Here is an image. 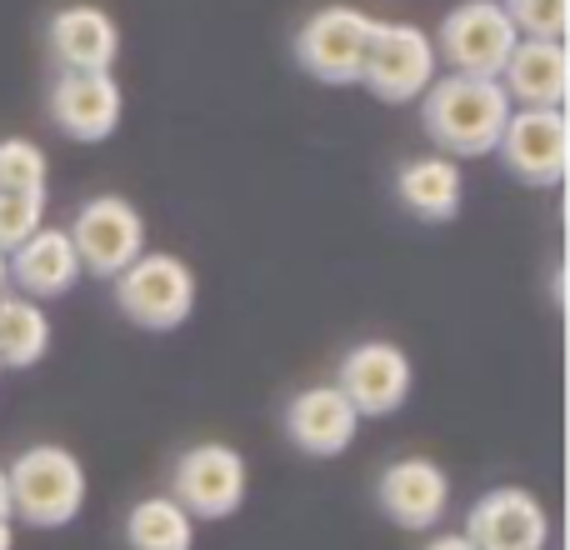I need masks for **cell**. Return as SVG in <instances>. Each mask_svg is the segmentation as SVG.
I'll return each mask as SVG.
<instances>
[{
	"label": "cell",
	"instance_id": "cell-8",
	"mask_svg": "<svg viewBox=\"0 0 570 550\" xmlns=\"http://www.w3.org/2000/svg\"><path fill=\"white\" fill-rule=\"evenodd\" d=\"M46 116L76 146H100V140H110L120 130L126 90H120L116 70H56Z\"/></svg>",
	"mask_w": 570,
	"mask_h": 550
},
{
	"label": "cell",
	"instance_id": "cell-22",
	"mask_svg": "<svg viewBox=\"0 0 570 550\" xmlns=\"http://www.w3.org/2000/svg\"><path fill=\"white\" fill-rule=\"evenodd\" d=\"M515 36L531 40H566L570 30V0H501Z\"/></svg>",
	"mask_w": 570,
	"mask_h": 550
},
{
	"label": "cell",
	"instance_id": "cell-6",
	"mask_svg": "<svg viewBox=\"0 0 570 550\" xmlns=\"http://www.w3.org/2000/svg\"><path fill=\"white\" fill-rule=\"evenodd\" d=\"M505 176L531 190H556L570 170V120L556 106H515L495 140Z\"/></svg>",
	"mask_w": 570,
	"mask_h": 550
},
{
	"label": "cell",
	"instance_id": "cell-16",
	"mask_svg": "<svg viewBox=\"0 0 570 550\" xmlns=\"http://www.w3.org/2000/svg\"><path fill=\"white\" fill-rule=\"evenodd\" d=\"M46 50L56 70H116L120 26L100 6H60L46 26Z\"/></svg>",
	"mask_w": 570,
	"mask_h": 550
},
{
	"label": "cell",
	"instance_id": "cell-11",
	"mask_svg": "<svg viewBox=\"0 0 570 550\" xmlns=\"http://www.w3.org/2000/svg\"><path fill=\"white\" fill-rule=\"evenodd\" d=\"M335 391L355 405V415L385 421L395 415L415 391V365L395 341H361L335 365Z\"/></svg>",
	"mask_w": 570,
	"mask_h": 550
},
{
	"label": "cell",
	"instance_id": "cell-9",
	"mask_svg": "<svg viewBox=\"0 0 570 550\" xmlns=\"http://www.w3.org/2000/svg\"><path fill=\"white\" fill-rule=\"evenodd\" d=\"M515 26L501 0H461L435 30V60H445L461 76H495L501 80L505 56L515 50Z\"/></svg>",
	"mask_w": 570,
	"mask_h": 550
},
{
	"label": "cell",
	"instance_id": "cell-5",
	"mask_svg": "<svg viewBox=\"0 0 570 550\" xmlns=\"http://www.w3.org/2000/svg\"><path fill=\"white\" fill-rule=\"evenodd\" d=\"M246 455L226 441H200L186 445L170 465V501L190 515V521H226L246 505Z\"/></svg>",
	"mask_w": 570,
	"mask_h": 550
},
{
	"label": "cell",
	"instance_id": "cell-26",
	"mask_svg": "<svg viewBox=\"0 0 570 550\" xmlns=\"http://www.w3.org/2000/svg\"><path fill=\"white\" fill-rule=\"evenodd\" d=\"M10 291V275H6V256H0V295Z\"/></svg>",
	"mask_w": 570,
	"mask_h": 550
},
{
	"label": "cell",
	"instance_id": "cell-17",
	"mask_svg": "<svg viewBox=\"0 0 570 550\" xmlns=\"http://www.w3.org/2000/svg\"><path fill=\"white\" fill-rule=\"evenodd\" d=\"M501 86L511 96V106H556L566 110L570 96V56L566 40H531L521 36L515 50L501 66Z\"/></svg>",
	"mask_w": 570,
	"mask_h": 550
},
{
	"label": "cell",
	"instance_id": "cell-7",
	"mask_svg": "<svg viewBox=\"0 0 570 550\" xmlns=\"http://www.w3.org/2000/svg\"><path fill=\"white\" fill-rule=\"evenodd\" d=\"M371 26L375 20L355 6H325L315 16L301 20L291 40L295 66L321 86H361V66H365V46H371Z\"/></svg>",
	"mask_w": 570,
	"mask_h": 550
},
{
	"label": "cell",
	"instance_id": "cell-3",
	"mask_svg": "<svg viewBox=\"0 0 570 550\" xmlns=\"http://www.w3.org/2000/svg\"><path fill=\"white\" fill-rule=\"evenodd\" d=\"M110 301H116V311L126 315L136 331L170 335L196 311V271L180 256H170V251H156V256L140 251V256L110 281Z\"/></svg>",
	"mask_w": 570,
	"mask_h": 550
},
{
	"label": "cell",
	"instance_id": "cell-12",
	"mask_svg": "<svg viewBox=\"0 0 570 550\" xmlns=\"http://www.w3.org/2000/svg\"><path fill=\"white\" fill-rule=\"evenodd\" d=\"M375 505L401 531H435L451 511V475L431 455H405L375 475Z\"/></svg>",
	"mask_w": 570,
	"mask_h": 550
},
{
	"label": "cell",
	"instance_id": "cell-15",
	"mask_svg": "<svg viewBox=\"0 0 570 550\" xmlns=\"http://www.w3.org/2000/svg\"><path fill=\"white\" fill-rule=\"evenodd\" d=\"M6 275H10V291L30 295V301H60L80 285V256L70 246V230L60 226H40L36 236H26L16 251L6 256Z\"/></svg>",
	"mask_w": 570,
	"mask_h": 550
},
{
	"label": "cell",
	"instance_id": "cell-23",
	"mask_svg": "<svg viewBox=\"0 0 570 550\" xmlns=\"http://www.w3.org/2000/svg\"><path fill=\"white\" fill-rule=\"evenodd\" d=\"M46 226V196H16V190H0V256L20 246L26 236Z\"/></svg>",
	"mask_w": 570,
	"mask_h": 550
},
{
	"label": "cell",
	"instance_id": "cell-19",
	"mask_svg": "<svg viewBox=\"0 0 570 550\" xmlns=\"http://www.w3.org/2000/svg\"><path fill=\"white\" fill-rule=\"evenodd\" d=\"M50 351V315L30 295H0V371H30Z\"/></svg>",
	"mask_w": 570,
	"mask_h": 550
},
{
	"label": "cell",
	"instance_id": "cell-24",
	"mask_svg": "<svg viewBox=\"0 0 570 550\" xmlns=\"http://www.w3.org/2000/svg\"><path fill=\"white\" fill-rule=\"evenodd\" d=\"M421 550H475V546H471V536L461 531V536H431Z\"/></svg>",
	"mask_w": 570,
	"mask_h": 550
},
{
	"label": "cell",
	"instance_id": "cell-14",
	"mask_svg": "<svg viewBox=\"0 0 570 550\" xmlns=\"http://www.w3.org/2000/svg\"><path fill=\"white\" fill-rule=\"evenodd\" d=\"M281 431H285V441H291L301 455H311V461H335V455H345L355 445L361 415H355V405L335 391V381L305 385V391H295L291 401H285Z\"/></svg>",
	"mask_w": 570,
	"mask_h": 550
},
{
	"label": "cell",
	"instance_id": "cell-4",
	"mask_svg": "<svg viewBox=\"0 0 570 550\" xmlns=\"http://www.w3.org/2000/svg\"><path fill=\"white\" fill-rule=\"evenodd\" d=\"M441 60H435V40L411 20H375L371 46H365L361 86L385 106H411L425 96L435 80Z\"/></svg>",
	"mask_w": 570,
	"mask_h": 550
},
{
	"label": "cell",
	"instance_id": "cell-1",
	"mask_svg": "<svg viewBox=\"0 0 570 550\" xmlns=\"http://www.w3.org/2000/svg\"><path fill=\"white\" fill-rule=\"evenodd\" d=\"M511 96L495 76H435L421 96V130L441 156L451 160H481L495 156L505 120H511Z\"/></svg>",
	"mask_w": 570,
	"mask_h": 550
},
{
	"label": "cell",
	"instance_id": "cell-25",
	"mask_svg": "<svg viewBox=\"0 0 570 550\" xmlns=\"http://www.w3.org/2000/svg\"><path fill=\"white\" fill-rule=\"evenodd\" d=\"M0 550H16V531H10V515H0Z\"/></svg>",
	"mask_w": 570,
	"mask_h": 550
},
{
	"label": "cell",
	"instance_id": "cell-18",
	"mask_svg": "<svg viewBox=\"0 0 570 550\" xmlns=\"http://www.w3.org/2000/svg\"><path fill=\"white\" fill-rule=\"evenodd\" d=\"M395 200H401L415 220H425V226L455 220L461 216V200H465L461 160L441 156V150H435V156L401 160V170H395Z\"/></svg>",
	"mask_w": 570,
	"mask_h": 550
},
{
	"label": "cell",
	"instance_id": "cell-21",
	"mask_svg": "<svg viewBox=\"0 0 570 550\" xmlns=\"http://www.w3.org/2000/svg\"><path fill=\"white\" fill-rule=\"evenodd\" d=\"M50 180V160L36 140H0V190H16V196H46Z\"/></svg>",
	"mask_w": 570,
	"mask_h": 550
},
{
	"label": "cell",
	"instance_id": "cell-2",
	"mask_svg": "<svg viewBox=\"0 0 570 550\" xmlns=\"http://www.w3.org/2000/svg\"><path fill=\"white\" fill-rule=\"evenodd\" d=\"M10 521L30 531H60L86 511V465L66 445H26L6 465Z\"/></svg>",
	"mask_w": 570,
	"mask_h": 550
},
{
	"label": "cell",
	"instance_id": "cell-10",
	"mask_svg": "<svg viewBox=\"0 0 570 550\" xmlns=\"http://www.w3.org/2000/svg\"><path fill=\"white\" fill-rule=\"evenodd\" d=\"M66 230L80 256V271L96 281H116L146 251V216L126 196H90Z\"/></svg>",
	"mask_w": 570,
	"mask_h": 550
},
{
	"label": "cell",
	"instance_id": "cell-13",
	"mask_svg": "<svg viewBox=\"0 0 570 550\" xmlns=\"http://www.w3.org/2000/svg\"><path fill=\"white\" fill-rule=\"evenodd\" d=\"M465 536L475 550H546L551 515L525 485H495L465 511Z\"/></svg>",
	"mask_w": 570,
	"mask_h": 550
},
{
	"label": "cell",
	"instance_id": "cell-20",
	"mask_svg": "<svg viewBox=\"0 0 570 550\" xmlns=\"http://www.w3.org/2000/svg\"><path fill=\"white\" fill-rule=\"evenodd\" d=\"M126 546L130 550H190L196 546V521L170 495H146L126 515Z\"/></svg>",
	"mask_w": 570,
	"mask_h": 550
}]
</instances>
